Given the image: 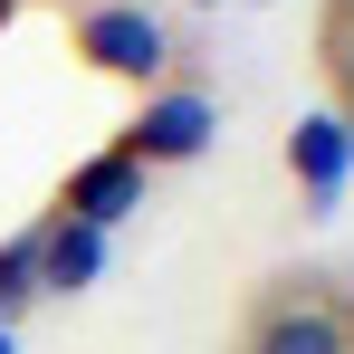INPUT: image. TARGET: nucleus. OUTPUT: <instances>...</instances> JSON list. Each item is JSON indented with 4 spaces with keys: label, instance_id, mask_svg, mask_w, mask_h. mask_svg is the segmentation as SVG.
Segmentation results:
<instances>
[{
    "label": "nucleus",
    "instance_id": "f257e3e1",
    "mask_svg": "<svg viewBox=\"0 0 354 354\" xmlns=\"http://www.w3.org/2000/svg\"><path fill=\"white\" fill-rule=\"evenodd\" d=\"M77 58L106 67V77H163V67H173V39H163V19H153V10L106 0V10H86V19H77Z\"/></svg>",
    "mask_w": 354,
    "mask_h": 354
},
{
    "label": "nucleus",
    "instance_id": "f03ea898",
    "mask_svg": "<svg viewBox=\"0 0 354 354\" xmlns=\"http://www.w3.org/2000/svg\"><path fill=\"white\" fill-rule=\"evenodd\" d=\"M221 134V106L211 96H192V86H173V96H153L144 115H134V134H124V153L153 173V163H192L201 144Z\"/></svg>",
    "mask_w": 354,
    "mask_h": 354
},
{
    "label": "nucleus",
    "instance_id": "7ed1b4c3",
    "mask_svg": "<svg viewBox=\"0 0 354 354\" xmlns=\"http://www.w3.org/2000/svg\"><path fill=\"white\" fill-rule=\"evenodd\" d=\"M124 211H144V163L134 153H86L77 173H67V192H58V221H86V230H115Z\"/></svg>",
    "mask_w": 354,
    "mask_h": 354
},
{
    "label": "nucleus",
    "instance_id": "20e7f679",
    "mask_svg": "<svg viewBox=\"0 0 354 354\" xmlns=\"http://www.w3.org/2000/svg\"><path fill=\"white\" fill-rule=\"evenodd\" d=\"M288 163H297V182H306V201H335L345 173H354V124L345 115H306L288 134Z\"/></svg>",
    "mask_w": 354,
    "mask_h": 354
},
{
    "label": "nucleus",
    "instance_id": "39448f33",
    "mask_svg": "<svg viewBox=\"0 0 354 354\" xmlns=\"http://www.w3.org/2000/svg\"><path fill=\"white\" fill-rule=\"evenodd\" d=\"M106 278V230H86V221H48L39 230V288L48 297H77Z\"/></svg>",
    "mask_w": 354,
    "mask_h": 354
},
{
    "label": "nucleus",
    "instance_id": "423d86ee",
    "mask_svg": "<svg viewBox=\"0 0 354 354\" xmlns=\"http://www.w3.org/2000/svg\"><path fill=\"white\" fill-rule=\"evenodd\" d=\"M259 354H354V345H345V326L326 306H288V316H268Z\"/></svg>",
    "mask_w": 354,
    "mask_h": 354
},
{
    "label": "nucleus",
    "instance_id": "0eeeda50",
    "mask_svg": "<svg viewBox=\"0 0 354 354\" xmlns=\"http://www.w3.org/2000/svg\"><path fill=\"white\" fill-rule=\"evenodd\" d=\"M29 297H39V239H10V249H0V326H10Z\"/></svg>",
    "mask_w": 354,
    "mask_h": 354
},
{
    "label": "nucleus",
    "instance_id": "6e6552de",
    "mask_svg": "<svg viewBox=\"0 0 354 354\" xmlns=\"http://www.w3.org/2000/svg\"><path fill=\"white\" fill-rule=\"evenodd\" d=\"M0 354H10V326H0Z\"/></svg>",
    "mask_w": 354,
    "mask_h": 354
},
{
    "label": "nucleus",
    "instance_id": "1a4fd4ad",
    "mask_svg": "<svg viewBox=\"0 0 354 354\" xmlns=\"http://www.w3.org/2000/svg\"><path fill=\"white\" fill-rule=\"evenodd\" d=\"M0 19H10V0H0Z\"/></svg>",
    "mask_w": 354,
    "mask_h": 354
}]
</instances>
